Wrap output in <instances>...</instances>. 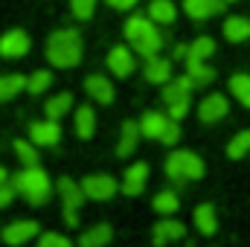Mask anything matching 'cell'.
Masks as SVG:
<instances>
[{
	"instance_id": "32",
	"label": "cell",
	"mask_w": 250,
	"mask_h": 247,
	"mask_svg": "<svg viewBox=\"0 0 250 247\" xmlns=\"http://www.w3.org/2000/svg\"><path fill=\"white\" fill-rule=\"evenodd\" d=\"M50 84H53V73H50V70H35V73L29 76V82H26V90H29L32 96H38V93H44Z\"/></svg>"
},
{
	"instance_id": "24",
	"label": "cell",
	"mask_w": 250,
	"mask_h": 247,
	"mask_svg": "<svg viewBox=\"0 0 250 247\" xmlns=\"http://www.w3.org/2000/svg\"><path fill=\"white\" fill-rule=\"evenodd\" d=\"M187 73H189V79L195 82V87L198 84H209L215 79V70L209 64L204 62V59H192V56H187Z\"/></svg>"
},
{
	"instance_id": "28",
	"label": "cell",
	"mask_w": 250,
	"mask_h": 247,
	"mask_svg": "<svg viewBox=\"0 0 250 247\" xmlns=\"http://www.w3.org/2000/svg\"><path fill=\"white\" fill-rule=\"evenodd\" d=\"M15 154H18V160L23 163V169H32V166L41 163L38 148H35V143H29V140H15Z\"/></svg>"
},
{
	"instance_id": "2",
	"label": "cell",
	"mask_w": 250,
	"mask_h": 247,
	"mask_svg": "<svg viewBox=\"0 0 250 247\" xmlns=\"http://www.w3.org/2000/svg\"><path fill=\"white\" fill-rule=\"evenodd\" d=\"M12 186H15L18 195H21L26 204H32V206L47 204L50 195H53V184H50V178H47V172H44L41 166L21 169L18 175H12Z\"/></svg>"
},
{
	"instance_id": "20",
	"label": "cell",
	"mask_w": 250,
	"mask_h": 247,
	"mask_svg": "<svg viewBox=\"0 0 250 247\" xmlns=\"http://www.w3.org/2000/svg\"><path fill=\"white\" fill-rule=\"evenodd\" d=\"M192 218H195L198 233H204V236H212V233L218 230V215H215V206H212V204H201V206H195Z\"/></svg>"
},
{
	"instance_id": "6",
	"label": "cell",
	"mask_w": 250,
	"mask_h": 247,
	"mask_svg": "<svg viewBox=\"0 0 250 247\" xmlns=\"http://www.w3.org/2000/svg\"><path fill=\"white\" fill-rule=\"evenodd\" d=\"M56 189H59V195L64 201V221H67V227H79V209H82V201L87 198L82 184H76L70 178H59Z\"/></svg>"
},
{
	"instance_id": "37",
	"label": "cell",
	"mask_w": 250,
	"mask_h": 247,
	"mask_svg": "<svg viewBox=\"0 0 250 247\" xmlns=\"http://www.w3.org/2000/svg\"><path fill=\"white\" fill-rule=\"evenodd\" d=\"M15 195H18V189L12 186V181H9V184H3V186H0V209H3V206H9V204L15 201Z\"/></svg>"
},
{
	"instance_id": "26",
	"label": "cell",
	"mask_w": 250,
	"mask_h": 247,
	"mask_svg": "<svg viewBox=\"0 0 250 247\" xmlns=\"http://www.w3.org/2000/svg\"><path fill=\"white\" fill-rule=\"evenodd\" d=\"M175 15H178V9H175L172 0H151L148 3V18L154 23H172Z\"/></svg>"
},
{
	"instance_id": "25",
	"label": "cell",
	"mask_w": 250,
	"mask_h": 247,
	"mask_svg": "<svg viewBox=\"0 0 250 247\" xmlns=\"http://www.w3.org/2000/svg\"><path fill=\"white\" fill-rule=\"evenodd\" d=\"M93 131H96V114H93L90 105H82V108L76 111V134H79L82 140H90Z\"/></svg>"
},
{
	"instance_id": "19",
	"label": "cell",
	"mask_w": 250,
	"mask_h": 247,
	"mask_svg": "<svg viewBox=\"0 0 250 247\" xmlns=\"http://www.w3.org/2000/svg\"><path fill=\"white\" fill-rule=\"evenodd\" d=\"M111 239H114L111 224H93L90 230H84L79 236V247H105L111 245Z\"/></svg>"
},
{
	"instance_id": "29",
	"label": "cell",
	"mask_w": 250,
	"mask_h": 247,
	"mask_svg": "<svg viewBox=\"0 0 250 247\" xmlns=\"http://www.w3.org/2000/svg\"><path fill=\"white\" fill-rule=\"evenodd\" d=\"M178 206H181V198L172 189H163V192L154 195V212H160L163 218L172 215V212H178Z\"/></svg>"
},
{
	"instance_id": "16",
	"label": "cell",
	"mask_w": 250,
	"mask_h": 247,
	"mask_svg": "<svg viewBox=\"0 0 250 247\" xmlns=\"http://www.w3.org/2000/svg\"><path fill=\"white\" fill-rule=\"evenodd\" d=\"M224 0H184V12L195 21H207L218 12H224Z\"/></svg>"
},
{
	"instance_id": "11",
	"label": "cell",
	"mask_w": 250,
	"mask_h": 247,
	"mask_svg": "<svg viewBox=\"0 0 250 247\" xmlns=\"http://www.w3.org/2000/svg\"><path fill=\"white\" fill-rule=\"evenodd\" d=\"M151 236H154V245L163 247V245H169V242H178V239H184V236H187V227H184L178 218L166 215L163 221H157V224H154Z\"/></svg>"
},
{
	"instance_id": "9",
	"label": "cell",
	"mask_w": 250,
	"mask_h": 247,
	"mask_svg": "<svg viewBox=\"0 0 250 247\" xmlns=\"http://www.w3.org/2000/svg\"><path fill=\"white\" fill-rule=\"evenodd\" d=\"M227 111H230L227 96H221V93H209V96H204L201 105H198V120H201V123H218V120L227 117Z\"/></svg>"
},
{
	"instance_id": "7",
	"label": "cell",
	"mask_w": 250,
	"mask_h": 247,
	"mask_svg": "<svg viewBox=\"0 0 250 247\" xmlns=\"http://www.w3.org/2000/svg\"><path fill=\"white\" fill-rule=\"evenodd\" d=\"M82 189H84V195L90 201H111L120 192V186H117V181L111 175H87L82 181Z\"/></svg>"
},
{
	"instance_id": "13",
	"label": "cell",
	"mask_w": 250,
	"mask_h": 247,
	"mask_svg": "<svg viewBox=\"0 0 250 247\" xmlns=\"http://www.w3.org/2000/svg\"><path fill=\"white\" fill-rule=\"evenodd\" d=\"M29 137L35 145H56L62 140V125L56 120H41V123L29 125Z\"/></svg>"
},
{
	"instance_id": "1",
	"label": "cell",
	"mask_w": 250,
	"mask_h": 247,
	"mask_svg": "<svg viewBox=\"0 0 250 247\" xmlns=\"http://www.w3.org/2000/svg\"><path fill=\"white\" fill-rule=\"evenodd\" d=\"M125 41L143 59H154L157 50L163 47V35H160V29L154 26V21L148 15H134V18L125 21Z\"/></svg>"
},
{
	"instance_id": "35",
	"label": "cell",
	"mask_w": 250,
	"mask_h": 247,
	"mask_svg": "<svg viewBox=\"0 0 250 247\" xmlns=\"http://www.w3.org/2000/svg\"><path fill=\"white\" fill-rule=\"evenodd\" d=\"M38 247H73V242L67 236H62V233H44L38 239Z\"/></svg>"
},
{
	"instance_id": "34",
	"label": "cell",
	"mask_w": 250,
	"mask_h": 247,
	"mask_svg": "<svg viewBox=\"0 0 250 247\" xmlns=\"http://www.w3.org/2000/svg\"><path fill=\"white\" fill-rule=\"evenodd\" d=\"M93 9H96V0H70V12H73L79 21L93 18Z\"/></svg>"
},
{
	"instance_id": "33",
	"label": "cell",
	"mask_w": 250,
	"mask_h": 247,
	"mask_svg": "<svg viewBox=\"0 0 250 247\" xmlns=\"http://www.w3.org/2000/svg\"><path fill=\"white\" fill-rule=\"evenodd\" d=\"M212 53H215V41H212V38H207V35H201V38H195V41L189 44L187 56H192V59H204V62H207Z\"/></svg>"
},
{
	"instance_id": "39",
	"label": "cell",
	"mask_w": 250,
	"mask_h": 247,
	"mask_svg": "<svg viewBox=\"0 0 250 247\" xmlns=\"http://www.w3.org/2000/svg\"><path fill=\"white\" fill-rule=\"evenodd\" d=\"M3 184H9V172H6V169L0 166V186H3Z\"/></svg>"
},
{
	"instance_id": "27",
	"label": "cell",
	"mask_w": 250,
	"mask_h": 247,
	"mask_svg": "<svg viewBox=\"0 0 250 247\" xmlns=\"http://www.w3.org/2000/svg\"><path fill=\"white\" fill-rule=\"evenodd\" d=\"M70 108H73V96H70V93H59V96H53V99L44 105V114H47V120H56V123H59Z\"/></svg>"
},
{
	"instance_id": "12",
	"label": "cell",
	"mask_w": 250,
	"mask_h": 247,
	"mask_svg": "<svg viewBox=\"0 0 250 247\" xmlns=\"http://www.w3.org/2000/svg\"><path fill=\"white\" fill-rule=\"evenodd\" d=\"M134 67H137V62H134V50H131V47L120 44V47H114V50L108 53V70L117 73L120 79H128V76L134 73Z\"/></svg>"
},
{
	"instance_id": "36",
	"label": "cell",
	"mask_w": 250,
	"mask_h": 247,
	"mask_svg": "<svg viewBox=\"0 0 250 247\" xmlns=\"http://www.w3.org/2000/svg\"><path fill=\"white\" fill-rule=\"evenodd\" d=\"M178 140H181V125H178V120H172V123L166 125V131H163L160 143H163V145H175Z\"/></svg>"
},
{
	"instance_id": "18",
	"label": "cell",
	"mask_w": 250,
	"mask_h": 247,
	"mask_svg": "<svg viewBox=\"0 0 250 247\" xmlns=\"http://www.w3.org/2000/svg\"><path fill=\"white\" fill-rule=\"evenodd\" d=\"M148 181V166L146 163H134L131 169H125V178H123V192L125 195H140L143 186Z\"/></svg>"
},
{
	"instance_id": "40",
	"label": "cell",
	"mask_w": 250,
	"mask_h": 247,
	"mask_svg": "<svg viewBox=\"0 0 250 247\" xmlns=\"http://www.w3.org/2000/svg\"><path fill=\"white\" fill-rule=\"evenodd\" d=\"M224 3H236V0H224Z\"/></svg>"
},
{
	"instance_id": "15",
	"label": "cell",
	"mask_w": 250,
	"mask_h": 247,
	"mask_svg": "<svg viewBox=\"0 0 250 247\" xmlns=\"http://www.w3.org/2000/svg\"><path fill=\"white\" fill-rule=\"evenodd\" d=\"M169 123H172V117H169V114L146 111V114L140 117V131H143V137H148V140H160Z\"/></svg>"
},
{
	"instance_id": "14",
	"label": "cell",
	"mask_w": 250,
	"mask_h": 247,
	"mask_svg": "<svg viewBox=\"0 0 250 247\" xmlns=\"http://www.w3.org/2000/svg\"><path fill=\"white\" fill-rule=\"evenodd\" d=\"M84 90H87L90 99H96V102H102V105H111V102H114V84H111L102 73L87 76V79H84Z\"/></svg>"
},
{
	"instance_id": "31",
	"label": "cell",
	"mask_w": 250,
	"mask_h": 247,
	"mask_svg": "<svg viewBox=\"0 0 250 247\" xmlns=\"http://www.w3.org/2000/svg\"><path fill=\"white\" fill-rule=\"evenodd\" d=\"M248 151H250V128L248 131H239V134L230 140V145H227V154H230L233 160H242Z\"/></svg>"
},
{
	"instance_id": "3",
	"label": "cell",
	"mask_w": 250,
	"mask_h": 247,
	"mask_svg": "<svg viewBox=\"0 0 250 247\" xmlns=\"http://www.w3.org/2000/svg\"><path fill=\"white\" fill-rule=\"evenodd\" d=\"M47 62L53 67H76L82 62V38L76 29H59L47 41Z\"/></svg>"
},
{
	"instance_id": "17",
	"label": "cell",
	"mask_w": 250,
	"mask_h": 247,
	"mask_svg": "<svg viewBox=\"0 0 250 247\" xmlns=\"http://www.w3.org/2000/svg\"><path fill=\"white\" fill-rule=\"evenodd\" d=\"M146 79L151 84H169L172 82V62L169 59H160V56L146 59Z\"/></svg>"
},
{
	"instance_id": "30",
	"label": "cell",
	"mask_w": 250,
	"mask_h": 247,
	"mask_svg": "<svg viewBox=\"0 0 250 247\" xmlns=\"http://www.w3.org/2000/svg\"><path fill=\"white\" fill-rule=\"evenodd\" d=\"M230 93H233L245 108H250V76L248 73H236V76L230 79Z\"/></svg>"
},
{
	"instance_id": "5",
	"label": "cell",
	"mask_w": 250,
	"mask_h": 247,
	"mask_svg": "<svg viewBox=\"0 0 250 247\" xmlns=\"http://www.w3.org/2000/svg\"><path fill=\"white\" fill-rule=\"evenodd\" d=\"M166 175H169L172 181H178V184H184V181H198V178H204V160H201L198 154H192V151L178 148V151H172L169 160H166Z\"/></svg>"
},
{
	"instance_id": "10",
	"label": "cell",
	"mask_w": 250,
	"mask_h": 247,
	"mask_svg": "<svg viewBox=\"0 0 250 247\" xmlns=\"http://www.w3.org/2000/svg\"><path fill=\"white\" fill-rule=\"evenodd\" d=\"M29 53V35L23 29H9L0 38V56L3 59H21Z\"/></svg>"
},
{
	"instance_id": "23",
	"label": "cell",
	"mask_w": 250,
	"mask_h": 247,
	"mask_svg": "<svg viewBox=\"0 0 250 247\" xmlns=\"http://www.w3.org/2000/svg\"><path fill=\"white\" fill-rule=\"evenodd\" d=\"M26 76H21V73H9V76H0V102H9V99H15L21 90H26Z\"/></svg>"
},
{
	"instance_id": "22",
	"label": "cell",
	"mask_w": 250,
	"mask_h": 247,
	"mask_svg": "<svg viewBox=\"0 0 250 247\" xmlns=\"http://www.w3.org/2000/svg\"><path fill=\"white\" fill-rule=\"evenodd\" d=\"M224 38L233 41V44H242L250 38V18H227L224 21Z\"/></svg>"
},
{
	"instance_id": "8",
	"label": "cell",
	"mask_w": 250,
	"mask_h": 247,
	"mask_svg": "<svg viewBox=\"0 0 250 247\" xmlns=\"http://www.w3.org/2000/svg\"><path fill=\"white\" fill-rule=\"evenodd\" d=\"M41 233V227H38V221H15V224H9V227H3V233H0V239H3V245L9 247H18V245H26L32 236H38Z\"/></svg>"
},
{
	"instance_id": "38",
	"label": "cell",
	"mask_w": 250,
	"mask_h": 247,
	"mask_svg": "<svg viewBox=\"0 0 250 247\" xmlns=\"http://www.w3.org/2000/svg\"><path fill=\"white\" fill-rule=\"evenodd\" d=\"M114 9H120V12H125V9H131V6H137V0H108Z\"/></svg>"
},
{
	"instance_id": "4",
	"label": "cell",
	"mask_w": 250,
	"mask_h": 247,
	"mask_svg": "<svg viewBox=\"0 0 250 247\" xmlns=\"http://www.w3.org/2000/svg\"><path fill=\"white\" fill-rule=\"evenodd\" d=\"M192 87H195V82L187 76H178V79H172L169 84H166V90H163V102H166V111H169V117L172 120H184L189 111V96H192Z\"/></svg>"
},
{
	"instance_id": "21",
	"label": "cell",
	"mask_w": 250,
	"mask_h": 247,
	"mask_svg": "<svg viewBox=\"0 0 250 247\" xmlns=\"http://www.w3.org/2000/svg\"><path fill=\"white\" fill-rule=\"evenodd\" d=\"M143 137V131H140V123H134V120H125L123 125V137H120V145H117V154L120 157H128V154H134V148H137V140Z\"/></svg>"
}]
</instances>
